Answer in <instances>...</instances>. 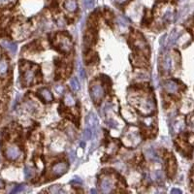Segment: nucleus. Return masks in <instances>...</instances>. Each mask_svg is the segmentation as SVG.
Masks as SVG:
<instances>
[{
    "instance_id": "obj_1",
    "label": "nucleus",
    "mask_w": 194,
    "mask_h": 194,
    "mask_svg": "<svg viewBox=\"0 0 194 194\" xmlns=\"http://www.w3.org/2000/svg\"><path fill=\"white\" fill-rule=\"evenodd\" d=\"M136 100L137 101H133L132 103L142 115L148 116V115L153 113L155 109V104H154L153 99H151L150 97H138Z\"/></svg>"
},
{
    "instance_id": "obj_2",
    "label": "nucleus",
    "mask_w": 194,
    "mask_h": 194,
    "mask_svg": "<svg viewBox=\"0 0 194 194\" xmlns=\"http://www.w3.org/2000/svg\"><path fill=\"white\" fill-rule=\"evenodd\" d=\"M38 70H39V68L37 65L25 64L23 75V83H24L25 86H28L31 85V83H33L34 79L36 77V73H37Z\"/></svg>"
},
{
    "instance_id": "obj_3",
    "label": "nucleus",
    "mask_w": 194,
    "mask_h": 194,
    "mask_svg": "<svg viewBox=\"0 0 194 194\" xmlns=\"http://www.w3.org/2000/svg\"><path fill=\"white\" fill-rule=\"evenodd\" d=\"M56 46L62 52H69L72 50V41L68 35L64 33H59L56 36Z\"/></svg>"
},
{
    "instance_id": "obj_4",
    "label": "nucleus",
    "mask_w": 194,
    "mask_h": 194,
    "mask_svg": "<svg viewBox=\"0 0 194 194\" xmlns=\"http://www.w3.org/2000/svg\"><path fill=\"white\" fill-rule=\"evenodd\" d=\"M90 96H91L92 100L96 104H98L105 96L104 87L101 85L94 83V85H92V86L90 87Z\"/></svg>"
},
{
    "instance_id": "obj_5",
    "label": "nucleus",
    "mask_w": 194,
    "mask_h": 194,
    "mask_svg": "<svg viewBox=\"0 0 194 194\" xmlns=\"http://www.w3.org/2000/svg\"><path fill=\"white\" fill-rule=\"evenodd\" d=\"M5 154L9 160H17L20 155V150L16 145H10L6 149Z\"/></svg>"
},
{
    "instance_id": "obj_6",
    "label": "nucleus",
    "mask_w": 194,
    "mask_h": 194,
    "mask_svg": "<svg viewBox=\"0 0 194 194\" xmlns=\"http://www.w3.org/2000/svg\"><path fill=\"white\" fill-rule=\"evenodd\" d=\"M68 170V164L66 162H58L55 164L51 168V173L55 177H59L61 175L65 174Z\"/></svg>"
},
{
    "instance_id": "obj_7",
    "label": "nucleus",
    "mask_w": 194,
    "mask_h": 194,
    "mask_svg": "<svg viewBox=\"0 0 194 194\" xmlns=\"http://www.w3.org/2000/svg\"><path fill=\"white\" fill-rule=\"evenodd\" d=\"M100 187H101V191L103 193H111L114 190V182L112 181L111 178L109 177H105L101 180L100 182Z\"/></svg>"
},
{
    "instance_id": "obj_8",
    "label": "nucleus",
    "mask_w": 194,
    "mask_h": 194,
    "mask_svg": "<svg viewBox=\"0 0 194 194\" xmlns=\"http://www.w3.org/2000/svg\"><path fill=\"white\" fill-rule=\"evenodd\" d=\"M132 44L134 46V48L138 49L139 51H144L146 49V43L145 39L141 36V34H136L135 37H133V40H132Z\"/></svg>"
},
{
    "instance_id": "obj_9",
    "label": "nucleus",
    "mask_w": 194,
    "mask_h": 194,
    "mask_svg": "<svg viewBox=\"0 0 194 194\" xmlns=\"http://www.w3.org/2000/svg\"><path fill=\"white\" fill-rule=\"evenodd\" d=\"M39 96L44 102H51L54 100V96H52V93L48 90V88H41L39 90Z\"/></svg>"
},
{
    "instance_id": "obj_10",
    "label": "nucleus",
    "mask_w": 194,
    "mask_h": 194,
    "mask_svg": "<svg viewBox=\"0 0 194 194\" xmlns=\"http://www.w3.org/2000/svg\"><path fill=\"white\" fill-rule=\"evenodd\" d=\"M164 90L168 93L174 94L179 90V86L175 81H167L164 83Z\"/></svg>"
},
{
    "instance_id": "obj_11",
    "label": "nucleus",
    "mask_w": 194,
    "mask_h": 194,
    "mask_svg": "<svg viewBox=\"0 0 194 194\" xmlns=\"http://www.w3.org/2000/svg\"><path fill=\"white\" fill-rule=\"evenodd\" d=\"M87 127H90L91 129V131H96V128H97V119H96V116L94 115L93 113H90V115H88L87 117Z\"/></svg>"
},
{
    "instance_id": "obj_12",
    "label": "nucleus",
    "mask_w": 194,
    "mask_h": 194,
    "mask_svg": "<svg viewBox=\"0 0 194 194\" xmlns=\"http://www.w3.org/2000/svg\"><path fill=\"white\" fill-rule=\"evenodd\" d=\"M125 138H126L127 140H130L132 141V146H135L139 145V143L141 142V137L140 135L136 132V131H134V132H129L126 134V136H125Z\"/></svg>"
},
{
    "instance_id": "obj_13",
    "label": "nucleus",
    "mask_w": 194,
    "mask_h": 194,
    "mask_svg": "<svg viewBox=\"0 0 194 194\" xmlns=\"http://www.w3.org/2000/svg\"><path fill=\"white\" fill-rule=\"evenodd\" d=\"M78 4L76 0H66L64 2V8L68 12H75L77 10Z\"/></svg>"
},
{
    "instance_id": "obj_14",
    "label": "nucleus",
    "mask_w": 194,
    "mask_h": 194,
    "mask_svg": "<svg viewBox=\"0 0 194 194\" xmlns=\"http://www.w3.org/2000/svg\"><path fill=\"white\" fill-rule=\"evenodd\" d=\"M167 170H168V175L169 177H173L175 175L176 170H177V164L176 160L174 158H172L168 161V166H167Z\"/></svg>"
},
{
    "instance_id": "obj_15",
    "label": "nucleus",
    "mask_w": 194,
    "mask_h": 194,
    "mask_svg": "<svg viewBox=\"0 0 194 194\" xmlns=\"http://www.w3.org/2000/svg\"><path fill=\"white\" fill-rule=\"evenodd\" d=\"M145 153H146V157L149 160H151V161H159L158 155L156 154V153H155V151L153 149L146 150L145 151Z\"/></svg>"
},
{
    "instance_id": "obj_16",
    "label": "nucleus",
    "mask_w": 194,
    "mask_h": 194,
    "mask_svg": "<svg viewBox=\"0 0 194 194\" xmlns=\"http://www.w3.org/2000/svg\"><path fill=\"white\" fill-rule=\"evenodd\" d=\"M64 104L68 107H73L76 105V101L71 93H66L64 95Z\"/></svg>"
},
{
    "instance_id": "obj_17",
    "label": "nucleus",
    "mask_w": 194,
    "mask_h": 194,
    "mask_svg": "<svg viewBox=\"0 0 194 194\" xmlns=\"http://www.w3.org/2000/svg\"><path fill=\"white\" fill-rule=\"evenodd\" d=\"M2 46L4 48H6L7 50H9L10 51L12 52V54H16V51H17L18 48H17V45L15 43H11V42H8V41H3L2 42Z\"/></svg>"
},
{
    "instance_id": "obj_18",
    "label": "nucleus",
    "mask_w": 194,
    "mask_h": 194,
    "mask_svg": "<svg viewBox=\"0 0 194 194\" xmlns=\"http://www.w3.org/2000/svg\"><path fill=\"white\" fill-rule=\"evenodd\" d=\"M171 68H172V57L170 55H167L163 60V69L166 72H168L171 70Z\"/></svg>"
},
{
    "instance_id": "obj_19",
    "label": "nucleus",
    "mask_w": 194,
    "mask_h": 194,
    "mask_svg": "<svg viewBox=\"0 0 194 194\" xmlns=\"http://www.w3.org/2000/svg\"><path fill=\"white\" fill-rule=\"evenodd\" d=\"M8 72V63L5 59L0 60V77L6 76Z\"/></svg>"
},
{
    "instance_id": "obj_20",
    "label": "nucleus",
    "mask_w": 194,
    "mask_h": 194,
    "mask_svg": "<svg viewBox=\"0 0 194 194\" xmlns=\"http://www.w3.org/2000/svg\"><path fill=\"white\" fill-rule=\"evenodd\" d=\"M23 173H24V176H25V179H31V178H33L34 176V171L33 169L31 168V167H28V166H25L24 169H23Z\"/></svg>"
},
{
    "instance_id": "obj_21",
    "label": "nucleus",
    "mask_w": 194,
    "mask_h": 194,
    "mask_svg": "<svg viewBox=\"0 0 194 194\" xmlns=\"http://www.w3.org/2000/svg\"><path fill=\"white\" fill-rule=\"evenodd\" d=\"M70 86H71V87H72V90H75V91H77V90H80V83H79V81H78V79L77 78H73L72 80H71V82H70Z\"/></svg>"
},
{
    "instance_id": "obj_22",
    "label": "nucleus",
    "mask_w": 194,
    "mask_h": 194,
    "mask_svg": "<svg viewBox=\"0 0 194 194\" xmlns=\"http://www.w3.org/2000/svg\"><path fill=\"white\" fill-rule=\"evenodd\" d=\"M179 38V34L177 33V31L176 30H174L172 32V34H171V36H170V39H169V43H168V45L169 46H171V45H174L175 44V42L177 41V39Z\"/></svg>"
},
{
    "instance_id": "obj_23",
    "label": "nucleus",
    "mask_w": 194,
    "mask_h": 194,
    "mask_svg": "<svg viewBox=\"0 0 194 194\" xmlns=\"http://www.w3.org/2000/svg\"><path fill=\"white\" fill-rule=\"evenodd\" d=\"M91 135H92L91 129L90 127H86L85 129V132H83V139H85V140H90L91 138Z\"/></svg>"
},
{
    "instance_id": "obj_24",
    "label": "nucleus",
    "mask_w": 194,
    "mask_h": 194,
    "mask_svg": "<svg viewBox=\"0 0 194 194\" xmlns=\"http://www.w3.org/2000/svg\"><path fill=\"white\" fill-rule=\"evenodd\" d=\"M50 192L51 193H60V192H62L61 186L60 185H51L50 187Z\"/></svg>"
},
{
    "instance_id": "obj_25",
    "label": "nucleus",
    "mask_w": 194,
    "mask_h": 194,
    "mask_svg": "<svg viewBox=\"0 0 194 194\" xmlns=\"http://www.w3.org/2000/svg\"><path fill=\"white\" fill-rule=\"evenodd\" d=\"M83 4H85V6L86 9H91L94 7V0H83Z\"/></svg>"
},
{
    "instance_id": "obj_26",
    "label": "nucleus",
    "mask_w": 194,
    "mask_h": 194,
    "mask_svg": "<svg viewBox=\"0 0 194 194\" xmlns=\"http://www.w3.org/2000/svg\"><path fill=\"white\" fill-rule=\"evenodd\" d=\"M25 187H26L25 185H18V186H15V188H14V189H13L11 192H12V193L22 192V191H23V190L25 189Z\"/></svg>"
},
{
    "instance_id": "obj_27",
    "label": "nucleus",
    "mask_w": 194,
    "mask_h": 194,
    "mask_svg": "<svg viewBox=\"0 0 194 194\" xmlns=\"http://www.w3.org/2000/svg\"><path fill=\"white\" fill-rule=\"evenodd\" d=\"M118 22H119V24L124 26V27H126V26L128 25V20H127L126 18H124V17H119Z\"/></svg>"
},
{
    "instance_id": "obj_28",
    "label": "nucleus",
    "mask_w": 194,
    "mask_h": 194,
    "mask_svg": "<svg viewBox=\"0 0 194 194\" xmlns=\"http://www.w3.org/2000/svg\"><path fill=\"white\" fill-rule=\"evenodd\" d=\"M55 90L56 91V93H58L59 95H61V94H63V91H64V86H61V85H56L55 86Z\"/></svg>"
},
{
    "instance_id": "obj_29",
    "label": "nucleus",
    "mask_w": 194,
    "mask_h": 194,
    "mask_svg": "<svg viewBox=\"0 0 194 194\" xmlns=\"http://www.w3.org/2000/svg\"><path fill=\"white\" fill-rule=\"evenodd\" d=\"M153 179L156 180V181H160L162 178H163L161 171H155L153 174Z\"/></svg>"
},
{
    "instance_id": "obj_30",
    "label": "nucleus",
    "mask_w": 194,
    "mask_h": 194,
    "mask_svg": "<svg viewBox=\"0 0 194 194\" xmlns=\"http://www.w3.org/2000/svg\"><path fill=\"white\" fill-rule=\"evenodd\" d=\"M78 66H79V74H80L82 79H83V78H85V76H86V73H85V69L82 67L80 61H78Z\"/></svg>"
},
{
    "instance_id": "obj_31",
    "label": "nucleus",
    "mask_w": 194,
    "mask_h": 194,
    "mask_svg": "<svg viewBox=\"0 0 194 194\" xmlns=\"http://www.w3.org/2000/svg\"><path fill=\"white\" fill-rule=\"evenodd\" d=\"M186 123L189 125L190 127L193 126V115L192 114H190L189 116L186 118Z\"/></svg>"
},
{
    "instance_id": "obj_32",
    "label": "nucleus",
    "mask_w": 194,
    "mask_h": 194,
    "mask_svg": "<svg viewBox=\"0 0 194 194\" xmlns=\"http://www.w3.org/2000/svg\"><path fill=\"white\" fill-rule=\"evenodd\" d=\"M70 182H71V183H77V185H82V183H83V181H82L79 177H75L74 179H73Z\"/></svg>"
},
{
    "instance_id": "obj_33",
    "label": "nucleus",
    "mask_w": 194,
    "mask_h": 194,
    "mask_svg": "<svg viewBox=\"0 0 194 194\" xmlns=\"http://www.w3.org/2000/svg\"><path fill=\"white\" fill-rule=\"evenodd\" d=\"M75 158H76V153H75V151L71 150L70 153H69V159H70V161L73 162V161L75 160Z\"/></svg>"
},
{
    "instance_id": "obj_34",
    "label": "nucleus",
    "mask_w": 194,
    "mask_h": 194,
    "mask_svg": "<svg viewBox=\"0 0 194 194\" xmlns=\"http://www.w3.org/2000/svg\"><path fill=\"white\" fill-rule=\"evenodd\" d=\"M171 193H172V194H181L182 191H181L180 189H177V188H174V189H172Z\"/></svg>"
},
{
    "instance_id": "obj_35",
    "label": "nucleus",
    "mask_w": 194,
    "mask_h": 194,
    "mask_svg": "<svg viewBox=\"0 0 194 194\" xmlns=\"http://www.w3.org/2000/svg\"><path fill=\"white\" fill-rule=\"evenodd\" d=\"M128 1V0H117V2L119 3V4H124V3H126Z\"/></svg>"
},
{
    "instance_id": "obj_36",
    "label": "nucleus",
    "mask_w": 194,
    "mask_h": 194,
    "mask_svg": "<svg viewBox=\"0 0 194 194\" xmlns=\"http://www.w3.org/2000/svg\"><path fill=\"white\" fill-rule=\"evenodd\" d=\"M4 187V182L2 181V179H0V189H2Z\"/></svg>"
},
{
    "instance_id": "obj_37",
    "label": "nucleus",
    "mask_w": 194,
    "mask_h": 194,
    "mask_svg": "<svg viewBox=\"0 0 194 194\" xmlns=\"http://www.w3.org/2000/svg\"><path fill=\"white\" fill-rule=\"evenodd\" d=\"M90 192H91V193H97V190H96V189H91Z\"/></svg>"
},
{
    "instance_id": "obj_38",
    "label": "nucleus",
    "mask_w": 194,
    "mask_h": 194,
    "mask_svg": "<svg viewBox=\"0 0 194 194\" xmlns=\"http://www.w3.org/2000/svg\"><path fill=\"white\" fill-rule=\"evenodd\" d=\"M6 1V0H0V3H3V2H5Z\"/></svg>"
}]
</instances>
